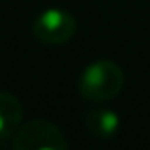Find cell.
Returning a JSON list of instances; mask_svg holds the SVG:
<instances>
[{
  "label": "cell",
  "mask_w": 150,
  "mask_h": 150,
  "mask_svg": "<svg viewBox=\"0 0 150 150\" xmlns=\"http://www.w3.org/2000/svg\"><path fill=\"white\" fill-rule=\"evenodd\" d=\"M124 70L110 59H99L84 69L78 82L80 95L91 103H106L120 95L124 88Z\"/></svg>",
  "instance_id": "6da1fadb"
},
{
  "label": "cell",
  "mask_w": 150,
  "mask_h": 150,
  "mask_svg": "<svg viewBox=\"0 0 150 150\" xmlns=\"http://www.w3.org/2000/svg\"><path fill=\"white\" fill-rule=\"evenodd\" d=\"M11 148L15 150H65L67 139L63 131L48 120H30L19 125L11 137Z\"/></svg>",
  "instance_id": "7a4b0ae2"
},
{
  "label": "cell",
  "mask_w": 150,
  "mask_h": 150,
  "mask_svg": "<svg viewBox=\"0 0 150 150\" xmlns=\"http://www.w3.org/2000/svg\"><path fill=\"white\" fill-rule=\"evenodd\" d=\"M33 33L42 44L61 46L74 36V33H76V19L67 10L50 8V10H44L36 17V21L33 25Z\"/></svg>",
  "instance_id": "3957f363"
},
{
  "label": "cell",
  "mask_w": 150,
  "mask_h": 150,
  "mask_svg": "<svg viewBox=\"0 0 150 150\" xmlns=\"http://www.w3.org/2000/svg\"><path fill=\"white\" fill-rule=\"evenodd\" d=\"M21 118L23 108L19 99L8 91H0V146H4L6 141L13 137L21 125Z\"/></svg>",
  "instance_id": "277c9868"
},
{
  "label": "cell",
  "mask_w": 150,
  "mask_h": 150,
  "mask_svg": "<svg viewBox=\"0 0 150 150\" xmlns=\"http://www.w3.org/2000/svg\"><path fill=\"white\" fill-rule=\"evenodd\" d=\"M84 120L88 131L97 139H112L120 131V116L110 108H91Z\"/></svg>",
  "instance_id": "5b68a950"
}]
</instances>
